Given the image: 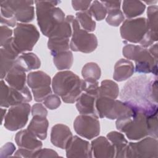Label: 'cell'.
Segmentation results:
<instances>
[{
  "instance_id": "cell-1",
  "label": "cell",
  "mask_w": 158,
  "mask_h": 158,
  "mask_svg": "<svg viewBox=\"0 0 158 158\" xmlns=\"http://www.w3.org/2000/svg\"><path fill=\"white\" fill-rule=\"evenodd\" d=\"M153 77L141 75L129 80L121 90L122 101L147 115L157 114V99L152 92Z\"/></svg>"
},
{
  "instance_id": "cell-2",
  "label": "cell",
  "mask_w": 158,
  "mask_h": 158,
  "mask_svg": "<svg viewBox=\"0 0 158 158\" xmlns=\"http://www.w3.org/2000/svg\"><path fill=\"white\" fill-rule=\"evenodd\" d=\"M59 1H35L37 23L43 35L49 37L65 20L62 10L56 7Z\"/></svg>"
},
{
  "instance_id": "cell-3",
  "label": "cell",
  "mask_w": 158,
  "mask_h": 158,
  "mask_svg": "<svg viewBox=\"0 0 158 158\" xmlns=\"http://www.w3.org/2000/svg\"><path fill=\"white\" fill-rule=\"evenodd\" d=\"M51 85L54 94L65 103H74L83 93L81 79L70 70L57 72L52 79Z\"/></svg>"
},
{
  "instance_id": "cell-4",
  "label": "cell",
  "mask_w": 158,
  "mask_h": 158,
  "mask_svg": "<svg viewBox=\"0 0 158 158\" xmlns=\"http://www.w3.org/2000/svg\"><path fill=\"white\" fill-rule=\"evenodd\" d=\"M147 115L142 111L135 110L129 115L117 118V129L124 133L130 140H139L149 136L147 126Z\"/></svg>"
},
{
  "instance_id": "cell-5",
  "label": "cell",
  "mask_w": 158,
  "mask_h": 158,
  "mask_svg": "<svg viewBox=\"0 0 158 158\" xmlns=\"http://www.w3.org/2000/svg\"><path fill=\"white\" fill-rule=\"evenodd\" d=\"M122 54L128 60L135 61L136 72L143 74L152 73L157 77V60L154 59L146 48L140 45L128 44L123 46Z\"/></svg>"
},
{
  "instance_id": "cell-6",
  "label": "cell",
  "mask_w": 158,
  "mask_h": 158,
  "mask_svg": "<svg viewBox=\"0 0 158 158\" xmlns=\"http://www.w3.org/2000/svg\"><path fill=\"white\" fill-rule=\"evenodd\" d=\"M70 22L72 35L70 41V48L72 51L91 53L98 47V40L95 35L82 29L74 16L66 17Z\"/></svg>"
},
{
  "instance_id": "cell-7",
  "label": "cell",
  "mask_w": 158,
  "mask_h": 158,
  "mask_svg": "<svg viewBox=\"0 0 158 158\" xmlns=\"http://www.w3.org/2000/svg\"><path fill=\"white\" fill-rule=\"evenodd\" d=\"M95 106L99 118L110 120L131 115L136 110L122 101L106 97H98Z\"/></svg>"
},
{
  "instance_id": "cell-8",
  "label": "cell",
  "mask_w": 158,
  "mask_h": 158,
  "mask_svg": "<svg viewBox=\"0 0 158 158\" xmlns=\"http://www.w3.org/2000/svg\"><path fill=\"white\" fill-rule=\"evenodd\" d=\"M40 38V33L33 24L18 23L14 30L13 43L20 54L32 51Z\"/></svg>"
},
{
  "instance_id": "cell-9",
  "label": "cell",
  "mask_w": 158,
  "mask_h": 158,
  "mask_svg": "<svg viewBox=\"0 0 158 158\" xmlns=\"http://www.w3.org/2000/svg\"><path fill=\"white\" fill-rule=\"evenodd\" d=\"M148 31L149 27L145 17L127 19L120 28L122 39L133 43L140 44Z\"/></svg>"
},
{
  "instance_id": "cell-10",
  "label": "cell",
  "mask_w": 158,
  "mask_h": 158,
  "mask_svg": "<svg viewBox=\"0 0 158 158\" xmlns=\"http://www.w3.org/2000/svg\"><path fill=\"white\" fill-rule=\"evenodd\" d=\"M51 77L43 71L30 72L27 78V83L31 89L35 101H44L47 96L52 94Z\"/></svg>"
},
{
  "instance_id": "cell-11",
  "label": "cell",
  "mask_w": 158,
  "mask_h": 158,
  "mask_svg": "<svg viewBox=\"0 0 158 158\" xmlns=\"http://www.w3.org/2000/svg\"><path fill=\"white\" fill-rule=\"evenodd\" d=\"M30 111L31 107L28 102L11 106L4 117V127L12 131L23 128L28 120Z\"/></svg>"
},
{
  "instance_id": "cell-12",
  "label": "cell",
  "mask_w": 158,
  "mask_h": 158,
  "mask_svg": "<svg viewBox=\"0 0 158 158\" xmlns=\"http://www.w3.org/2000/svg\"><path fill=\"white\" fill-rule=\"evenodd\" d=\"M158 142L156 138L149 136L144 137L138 142L128 143L125 157H157Z\"/></svg>"
},
{
  "instance_id": "cell-13",
  "label": "cell",
  "mask_w": 158,
  "mask_h": 158,
  "mask_svg": "<svg viewBox=\"0 0 158 158\" xmlns=\"http://www.w3.org/2000/svg\"><path fill=\"white\" fill-rule=\"evenodd\" d=\"M0 99L1 107L7 108L21 103L29 102L32 100V96L27 86L21 90L16 89L7 85L1 79Z\"/></svg>"
},
{
  "instance_id": "cell-14",
  "label": "cell",
  "mask_w": 158,
  "mask_h": 158,
  "mask_svg": "<svg viewBox=\"0 0 158 158\" xmlns=\"http://www.w3.org/2000/svg\"><path fill=\"white\" fill-rule=\"evenodd\" d=\"M98 118L89 115H78L73 122L75 132L79 136L88 139L97 137L100 133V123Z\"/></svg>"
},
{
  "instance_id": "cell-15",
  "label": "cell",
  "mask_w": 158,
  "mask_h": 158,
  "mask_svg": "<svg viewBox=\"0 0 158 158\" xmlns=\"http://www.w3.org/2000/svg\"><path fill=\"white\" fill-rule=\"evenodd\" d=\"M13 12L17 22L28 23L35 18V1L25 0L2 1Z\"/></svg>"
},
{
  "instance_id": "cell-16",
  "label": "cell",
  "mask_w": 158,
  "mask_h": 158,
  "mask_svg": "<svg viewBox=\"0 0 158 158\" xmlns=\"http://www.w3.org/2000/svg\"><path fill=\"white\" fill-rule=\"evenodd\" d=\"M20 53L13 43V37L9 39L1 47V78H5L7 72L14 66Z\"/></svg>"
},
{
  "instance_id": "cell-17",
  "label": "cell",
  "mask_w": 158,
  "mask_h": 158,
  "mask_svg": "<svg viewBox=\"0 0 158 158\" xmlns=\"http://www.w3.org/2000/svg\"><path fill=\"white\" fill-rule=\"evenodd\" d=\"M67 157H92L91 145L89 142L78 136H73L65 147Z\"/></svg>"
},
{
  "instance_id": "cell-18",
  "label": "cell",
  "mask_w": 158,
  "mask_h": 158,
  "mask_svg": "<svg viewBox=\"0 0 158 158\" xmlns=\"http://www.w3.org/2000/svg\"><path fill=\"white\" fill-rule=\"evenodd\" d=\"M15 141L19 148L29 150L34 154L43 146L42 142L28 129L18 131L15 136Z\"/></svg>"
},
{
  "instance_id": "cell-19",
  "label": "cell",
  "mask_w": 158,
  "mask_h": 158,
  "mask_svg": "<svg viewBox=\"0 0 158 158\" xmlns=\"http://www.w3.org/2000/svg\"><path fill=\"white\" fill-rule=\"evenodd\" d=\"M72 136L70 129L65 125L58 123L54 125L51 128V142L54 146L62 149H65L67 143Z\"/></svg>"
},
{
  "instance_id": "cell-20",
  "label": "cell",
  "mask_w": 158,
  "mask_h": 158,
  "mask_svg": "<svg viewBox=\"0 0 158 158\" xmlns=\"http://www.w3.org/2000/svg\"><path fill=\"white\" fill-rule=\"evenodd\" d=\"M91 148L93 156L94 157H115V149L108 139L104 136H99L93 140Z\"/></svg>"
},
{
  "instance_id": "cell-21",
  "label": "cell",
  "mask_w": 158,
  "mask_h": 158,
  "mask_svg": "<svg viewBox=\"0 0 158 158\" xmlns=\"http://www.w3.org/2000/svg\"><path fill=\"white\" fill-rule=\"evenodd\" d=\"M96 97L82 93L76 101V107L80 114L93 115L99 118L95 106Z\"/></svg>"
},
{
  "instance_id": "cell-22",
  "label": "cell",
  "mask_w": 158,
  "mask_h": 158,
  "mask_svg": "<svg viewBox=\"0 0 158 158\" xmlns=\"http://www.w3.org/2000/svg\"><path fill=\"white\" fill-rule=\"evenodd\" d=\"M27 78L25 72L14 64L7 72L4 79L9 86L16 89L21 90L27 86Z\"/></svg>"
},
{
  "instance_id": "cell-23",
  "label": "cell",
  "mask_w": 158,
  "mask_h": 158,
  "mask_svg": "<svg viewBox=\"0 0 158 158\" xmlns=\"http://www.w3.org/2000/svg\"><path fill=\"white\" fill-rule=\"evenodd\" d=\"M135 72V67L131 61L120 59L114 66L113 78L117 81H123L130 78Z\"/></svg>"
},
{
  "instance_id": "cell-24",
  "label": "cell",
  "mask_w": 158,
  "mask_h": 158,
  "mask_svg": "<svg viewBox=\"0 0 158 158\" xmlns=\"http://www.w3.org/2000/svg\"><path fill=\"white\" fill-rule=\"evenodd\" d=\"M14 64L26 72L39 69L41 67V61L35 54L29 52L19 56Z\"/></svg>"
},
{
  "instance_id": "cell-25",
  "label": "cell",
  "mask_w": 158,
  "mask_h": 158,
  "mask_svg": "<svg viewBox=\"0 0 158 158\" xmlns=\"http://www.w3.org/2000/svg\"><path fill=\"white\" fill-rule=\"evenodd\" d=\"M49 122L46 117L39 115L33 116L27 129L38 138L44 140L47 137Z\"/></svg>"
},
{
  "instance_id": "cell-26",
  "label": "cell",
  "mask_w": 158,
  "mask_h": 158,
  "mask_svg": "<svg viewBox=\"0 0 158 158\" xmlns=\"http://www.w3.org/2000/svg\"><path fill=\"white\" fill-rule=\"evenodd\" d=\"M107 138L115 149V157H125L128 141L120 132L112 131L107 135Z\"/></svg>"
},
{
  "instance_id": "cell-27",
  "label": "cell",
  "mask_w": 158,
  "mask_h": 158,
  "mask_svg": "<svg viewBox=\"0 0 158 158\" xmlns=\"http://www.w3.org/2000/svg\"><path fill=\"white\" fill-rule=\"evenodd\" d=\"M146 9V5L140 1H123L122 2V9L125 17L129 19H134L141 15Z\"/></svg>"
},
{
  "instance_id": "cell-28",
  "label": "cell",
  "mask_w": 158,
  "mask_h": 158,
  "mask_svg": "<svg viewBox=\"0 0 158 158\" xmlns=\"http://www.w3.org/2000/svg\"><path fill=\"white\" fill-rule=\"evenodd\" d=\"M120 94L118 85L110 80H104L101 83L99 87V96L112 99H117Z\"/></svg>"
},
{
  "instance_id": "cell-29",
  "label": "cell",
  "mask_w": 158,
  "mask_h": 158,
  "mask_svg": "<svg viewBox=\"0 0 158 158\" xmlns=\"http://www.w3.org/2000/svg\"><path fill=\"white\" fill-rule=\"evenodd\" d=\"M52 57L54 64L59 70L70 69L73 64V54L70 50L59 52Z\"/></svg>"
},
{
  "instance_id": "cell-30",
  "label": "cell",
  "mask_w": 158,
  "mask_h": 158,
  "mask_svg": "<svg viewBox=\"0 0 158 158\" xmlns=\"http://www.w3.org/2000/svg\"><path fill=\"white\" fill-rule=\"evenodd\" d=\"M157 10L158 7L156 5H151L147 9V22L152 36L156 41L158 40L157 36Z\"/></svg>"
},
{
  "instance_id": "cell-31",
  "label": "cell",
  "mask_w": 158,
  "mask_h": 158,
  "mask_svg": "<svg viewBox=\"0 0 158 158\" xmlns=\"http://www.w3.org/2000/svg\"><path fill=\"white\" fill-rule=\"evenodd\" d=\"M92 17L88 10L84 12H78L75 15V19L81 28L88 32H92L96 29V22Z\"/></svg>"
},
{
  "instance_id": "cell-32",
  "label": "cell",
  "mask_w": 158,
  "mask_h": 158,
  "mask_svg": "<svg viewBox=\"0 0 158 158\" xmlns=\"http://www.w3.org/2000/svg\"><path fill=\"white\" fill-rule=\"evenodd\" d=\"M48 48L53 56L59 52L69 50L70 40L49 38L48 41Z\"/></svg>"
},
{
  "instance_id": "cell-33",
  "label": "cell",
  "mask_w": 158,
  "mask_h": 158,
  "mask_svg": "<svg viewBox=\"0 0 158 158\" xmlns=\"http://www.w3.org/2000/svg\"><path fill=\"white\" fill-rule=\"evenodd\" d=\"M1 6V23L7 27H15L18 23L15 15L12 10L4 3L2 1H0Z\"/></svg>"
},
{
  "instance_id": "cell-34",
  "label": "cell",
  "mask_w": 158,
  "mask_h": 158,
  "mask_svg": "<svg viewBox=\"0 0 158 158\" xmlns=\"http://www.w3.org/2000/svg\"><path fill=\"white\" fill-rule=\"evenodd\" d=\"M81 75L83 79H91L98 80L101 75L100 67L95 62L86 63L82 68Z\"/></svg>"
},
{
  "instance_id": "cell-35",
  "label": "cell",
  "mask_w": 158,
  "mask_h": 158,
  "mask_svg": "<svg viewBox=\"0 0 158 158\" xmlns=\"http://www.w3.org/2000/svg\"><path fill=\"white\" fill-rule=\"evenodd\" d=\"M107 10L106 22L110 26L118 27L124 20L125 17L120 8H109Z\"/></svg>"
},
{
  "instance_id": "cell-36",
  "label": "cell",
  "mask_w": 158,
  "mask_h": 158,
  "mask_svg": "<svg viewBox=\"0 0 158 158\" xmlns=\"http://www.w3.org/2000/svg\"><path fill=\"white\" fill-rule=\"evenodd\" d=\"M92 16L98 21H101L106 18L107 10L101 1H94L91 2L88 10Z\"/></svg>"
},
{
  "instance_id": "cell-37",
  "label": "cell",
  "mask_w": 158,
  "mask_h": 158,
  "mask_svg": "<svg viewBox=\"0 0 158 158\" xmlns=\"http://www.w3.org/2000/svg\"><path fill=\"white\" fill-rule=\"evenodd\" d=\"M81 89L83 93L93 95L96 98L99 96V83L98 80L91 79L81 80Z\"/></svg>"
},
{
  "instance_id": "cell-38",
  "label": "cell",
  "mask_w": 158,
  "mask_h": 158,
  "mask_svg": "<svg viewBox=\"0 0 158 158\" xmlns=\"http://www.w3.org/2000/svg\"><path fill=\"white\" fill-rule=\"evenodd\" d=\"M147 126L149 136L157 138V114L147 116Z\"/></svg>"
},
{
  "instance_id": "cell-39",
  "label": "cell",
  "mask_w": 158,
  "mask_h": 158,
  "mask_svg": "<svg viewBox=\"0 0 158 158\" xmlns=\"http://www.w3.org/2000/svg\"><path fill=\"white\" fill-rule=\"evenodd\" d=\"M44 105L50 110L57 109L61 104L60 97L56 94H51L43 101Z\"/></svg>"
},
{
  "instance_id": "cell-40",
  "label": "cell",
  "mask_w": 158,
  "mask_h": 158,
  "mask_svg": "<svg viewBox=\"0 0 158 158\" xmlns=\"http://www.w3.org/2000/svg\"><path fill=\"white\" fill-rule=\"evenodd\" d=\"M12 30L6 25H1V42L0 46L2 47L4 44L12 37Z\"/></svg>"
},
{
  "instance_id": "cell-41",
  "label": "cell",
  "mask_w": 158,
  "mask_h": 158,
  "mask_svg": "<svg viewBox=\"0 0 158 158\" xmlns=\"http://www.w3.org/2000/svg\"><path fill=\"white\" fill-rule=\"evenodd\" d=\"M58 156L59 155L54 150L48 148H41L35 152L33 157H53Z\"/></svg>"
},
{
  "instance_id": "cell-42",
  "label": "cell",
  "mask_w": 158,
  "mask_h": 158,
  "mask_svg": "<svg viewBox=\"0 0 158 158\" xmlns=\"http://www.w3.org/2000/svg\"><path fill=\"white\" fill-rule=\"evenodd\" d=\"M31 113L32 116L39 115L46 117L48 115V110L42 104L38 102L32 106L31 108Z\"/></svg>"
},
{
  "instance_id": "cell-43",
  "label": "cell",
  "mask_w": 158,
  "mask_h": 158,
  "mask_svg": "<svg viewBox=\"0 0 158 158\" xmlns=\"http://www.w3.org/2000/svg\"><path fill=\"white\" fill-rule=\"evenodd\" d=\"M91 2V1H72V5L75 10L84 12L88 10Z\"/></svg>"
},
{
  "instance_id": "cell-44",
  "label": "cell",
  "mask_w": 158,
  "mask_h": 158,
  "mask_svg": "<svg viewBox=\"0 0 158 158\" xmlns=\"http://www.w3.org/2000/svg\"><path fill=\"white\" fill-rule=\"evenodd\" d=\"M15 150V146L11 142L7 143L1 148L0 157H4L11 156V155L14 153Z\"/></svg>"
},
{
  "instance_id": "cell-45",
  "label": "cell",
  "mask_w": 158,
  "mask_h": 158,
  "mask_svg": "<svg viewBox=\"0 0 158 158\" xmlns=\"http://www.w3.org/2000/svg\"><path fill=\"white\" fill-rule=\"evenodd\" d=\"M33 155H34V152L21 148H20L14 153L15 157H33Z\"/></svg>"
},
{
  "instance_id": "cell-46",
  "label": "cell",
  "mask_w": 158,
  "mask_h": 158,
  "mask_svg": "<svg viewBox=\"0 0 158 158\" xmlns=\"http://www.w3.org/2000/svg\"><path fill=\"white\" fill-rule=\"evenodd\" d=\"M106 9L109 8H120L121 1H101Z\"/></svg>"
},
{
  "instance_id": "cell-47",
  "label": "cell",
  "mask_w": 158,
  "mask_h": 158,
  "mask_svg": "<svg viewBox=\"0 0 158 158\" xmlns=\"http://www.w3.org/2000/svg\"><path fill=\"white\" fill-rule=\"evenodd\" d=\"M148 51L154 59L157 60V43L151 45Z\"/></svg>"
},
{
  "instance_id": "cell-48",
  "label": "cell",
  "mask_w": 158,
  "mask_h": 158,
  "mask_svg": "<svg viewBox=\"0 0 158 158\" xmlns=\"http://www.w3.org/2000/svg\"><path fill=\"white\" fill-rule=\"evenodd\" d=\"M1 118H2V123L4 120V115H6V112L7 111V110L6 109H2V107L1 108Z\"/></svg>"
},
{
  "instance_id": "cell-49",
  "label": "cell",
  "mask_w": 158,
  "mask_h": 158,
  "mask_svg": "<svg viewBox=\"0 0 158 158\" xmlns=\"http://www.w3.org/2000/svg\"><path fill=\"white\" fill-rule=\"evenodd\" d=\"M157 2V1H144V2H146V4H150V3H156Z\"/></svg>"
}]
</instances>
